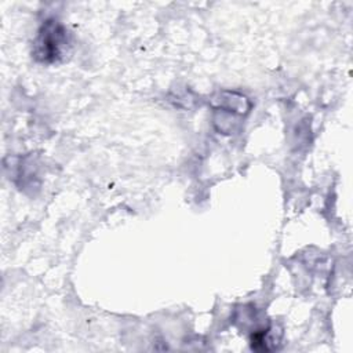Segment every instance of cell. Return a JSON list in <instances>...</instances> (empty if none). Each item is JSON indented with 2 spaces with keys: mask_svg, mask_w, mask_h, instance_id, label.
<instances>
[{
  "mask_svg": "<svg viewBox=\"0 0 353 353\" xmlns=\"http://www.w3.org/2000/svg\"><path fill=\"white\" fill-rule=\"evenodd\" d=\"M72 47L68 29L57 19H46L33 40L32 55L41 63H57L65 59Z\"/></svg>",
  "mask_w": 353,
  "mask_h": 353,
  "instance_id": "6da1fadb",
  "label": "cell"
},
{
  "mask_svg": "<svg viewBox=\"0 0 353 353\" xmlns=\"http://www.w3.org/2000/svg\"><path fill=\"white\" fill-rule=\"evenodd\" d=\"M212 103L215 108L222 109V112L233 114H247L251 109V103L247 97L232 91L219 92L212 98Z\"/></svg>",
  "mask_w": 353,
  "mask_h": 353,
  "instance_id": "7a4b0ae2",
  "label": "cell"
}]
</instances>
